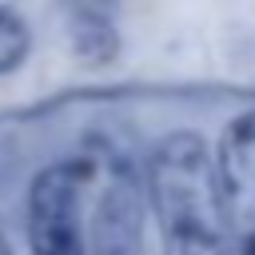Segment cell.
<instances>
[{
  "label": "cell",
  "instance_id": "cell-2",
  "mask_svg": "<svg viewBox=\"0 0 255 255\" xmlns=\"http://www.w3.org/2000/svg\"><path fill=\"white\" fill-rule=\"evenodd\" d=\"M96 175L92 159H60L28 187V251L32 255H88L84 191Z\"/></svg>",
  "mask_w": 255,
  "mask_h": 255
},
{
  "label": "cell",
  "instance_id": "cell-1",
  "mask_svg": "<svg viewBox=\"0 0 255 255\" xmlns=\"http://www.w3.org/2000/svg\"><path fill=\"white\" fill-rule=\"evenodd\" d=\"M147 203L159 223L163 255H231L215 163L195 131H171L147 159Z\"/></svg>",
  "mask_w": 255,
  "mask_h": 255
},
{
  "label": "cell",
  "instance_id": "cell-7",
  "mask_svg": "<svg viewBox=\"0 0 255 255\" xmlns=\"http://www.w3.org/2000/svg\"><path fill=\"white\" fill-rule=\"evenodd\" d=\"M0 255H12V247H8V239H4V231H0Z\"/></svg>",
  "mask_w": 255,
  "mask_h": 255
},
{
  "label": "cell",
  "instance_id": "cell-6",
  "mask_svg": "<svg viewBox=\"0 0 255 255\" xmlns=\"http://www.w3.org/2000/svg\"><path fill=\"white\" fill-rule=\"evenodd\" d=\"M28 52H32V28H28V20L16 8L0 4V76L20 72L24 60H28Z\"/></svg>",
  "mask_w": 255,
  "mask_h": 255
},
{
  "label": "cell",
  "instance_id": "cell-3",
  "mask_svg": "<svg viewBox=\"0 0 255 255\" xmlns=\"http://www.w3.org/2000/svg\"><path fill=\"white\" fill-rule=\"evenodd\" d=\"M231 255H255V112H239L211 155Z\"/></svg>",
  "mask_w": 255,
  "mask_h": 255
},
{
  "label": "cell",
  "instance_id": "cell-4",
  "mask_svg": "<svg viewBox=\"0 0 255 255\" xmlns=\"http://www.w3.org/2000/svg\"><path fill=\"white\" fill-rule=\"evenodd\" d=\"M92 247L96 255H143V191L124 159L108 163L92 211Z\"/></svg>",
  "mask_w": 255,
  "mask_h": 255
},
{
  "label": "cell",
  "instance_id": "cell-5",
  "mask_svg": "<svg viewBox=\"0 0 255 255\" xmlns=\"http://www.w3.org/2000/svg\"><path fill=\"white\" fill-rule=\"evenodd\" d=\"M60 16H64V32L68 44L76 52V60L100 68L108 60H116L120 52V0H60Z\"/></svg>",
  "mask_w": 255,
  "mask_h": 255
}]
</instances>
